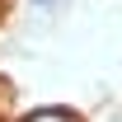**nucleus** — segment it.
<instances>
[{
    "mask_svg": "<svg viewBox=\"0 0 122 122\" xmlns=\"http://www.w3.org/2000/svg\"><path fill=\"white\" fill-rule=\"evenodd\" d=\"M24 122H80L75 113H61V108H47V113H33V117H24Z\"/></svg>",
    "mask_w": 122,
    "mask_h": 122,
    "instance_id": "f257e3e1",
    "label": "nucleus"
}]
</instances>
